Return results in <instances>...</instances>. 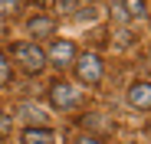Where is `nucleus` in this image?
I'll return each mask as SVG.
<instances>
[{"label":"nucleus","mask_w":151,"mask_h":144,"mask_svg":"<svg viewBox=\"0 0 151 144\" xmlns=\"http://www.w3.org/2000/svg\"><path fill=\"white\" fill-rule=\"evenodd\" d=\"M46 59L53 62V66H72V62H76V46H72L69 39H56V43L46 49Z\"/></svg>","instance_id":"4"},{"label":"nucleus","mask_w":151,"mask_h":144,"mask_svg":"<svg viewBox=\"0 0 151 144\" xmlns=\"http://www.w3.org/2000/svg\"><path fill=\"white\" fill-rule=\"evenodd\" d=\"M79 16H82V20H92V16H95V7H86V10L79 13Z\"/></svg>","instance_id":"13"},{"label":"nucleus","mask_w":151,"mask_h":144,"mask_svg":"<svg viewBox=\"0 0 151 144\" xmlns=\"http://www.w3.org/2000/svg\"><path fill=\"white\" fill-rule=\"evenodd\" d=\"M122 10L128 13V16H141V13H145V0H125Z\"/></svg>","instance_id":"9"},{"label":"nucleus","mask_w":151,"mask_h":144,"mask_svg":"<svg viewBox=\"0 0 151 144\" xmlns=\"http://www.w3.org/2000/svg\"><path fill=\"white\" fill-rule=\"evenodd\" d=\"M128 105L135 111H151V82H135L128 88Z\"/></svg>","instance_id":"5"},{"label":"nucleus","mask_w":151,"mask_h":144,"mask_svg":"<svg viewBox=\"0 0 151 144\" xmlns=\"http://www.w3.org/2000/svg\"><path fill=\"white\" fill-rule=\"evenodd\" d=\"M56 7H59V13H72V7H76V0H59Z\"/></svg>","instance_id":"12"},{"label":"nucleus","mask_w":151,"mask_h":144,"mask_svg":"<svg viewBox=\"0 0 151 144\" xmlns=\"http://www.w3.org/2000/svg\"><path fill=\"white\" fill-rule=\"evenodd\" d=\"M53 26H56V23L49 20V16H33V20H30V33H33V36H49Z\"/></svg>","instance_id":"7"},{"label":"nucleus","mask_w":151,"mask_h":144,"mask_svg":"<svg viewBox=\"0 0 151 144\" xmlns=\"http://www.w3.org/2000/svg\"><path fill=\"white\" fill-rule=\"evenodd\" d=\"M49 102H53V108H72L79 102V88L69 82H53L49 85Z\"/></svg>","instance_id":"3"},{"label":"nucleus","mask_w":151,"mask_h":144,"mask_svg":"<svg viewBox=\"0 0 151 144\" xmlns=\"http://www.w3.org/2000/svg\"><path fill=\"white\" fill-rule=\"evenodd\" d=\"M79 144H102V141H95V138H82Z\"/></svg>","instance_id":"14"},{"label":"nucleus","mask_w":151,"mask_h":144,"mask_svg":"<svg viewBox=\"0 0 151 144\" xmlns=\"http://www.w3.org/2000/svg\"><path fill=\"white\" fill-rule=\"evenodd\" d=\"M20 118H23V121H30V125H40V128H43L46 111H43V108H36V105H23V108H20Z\"/></svg>","instance_id":"8"},{"label":"nucleus","mask_w":151,"mask_h":144,"mask_svg":"<svg viewBox=\"0 0 151 144\" xmlns=\"http://www.w3.org/2000/svg\"><path fill=\"white\" fill-rule=\"evenodd\" d=\"M10 128H13V115H0V134H10Z\"/></svg>","instance_id":"10"},{"label":"nucleus","mask_w":151,"mask_h":144,"mask_svg":"<svg viewBox=\"0 0 151 144\" xmlns=\"http://www.w3.org/2000/svg\"><path fill=\"white\" fill-rule=\"evenodd\" d=\"M10 79V62H7V56L0 53V82H7Z\"/></svg>","instance_id":"11"},{"label":"nucleus","mask_w":151,"mask_h":144,"mask_svg":"<svg viewBox=\"0 0 151 144\" xmlns=\"http://www.w3.org/2000/svg\"><path fill=\"white\" fill-rule=\"evenodd\" d=\"M76 79L82 85H99L102 82V59L95 53H86V56H76Z\"/></svg>","instance_id":"1"},{"label":"nucleus","mask_w":151,"mask_h":144,"mask_svg":"<svg viewBox=\"0 0 151 144\" xmlns=\"http://www.w3.org/2000/svg\"><path fill=\"white\" fill-rule=\"evenodd\" d=\"M23 144H53V131H46V128H27V131H23Z\"/></svg>","instance_id":"6"},{"label":"nucleus","mask_w":151,"mask_h":144,"mask_svg":"<svg viewBox=\"0 0 151 144\" xmlns=\"http://www.w3.org/2000/svg\"><path fill=\"white\" fill-rule=\"evenodd\" d=\"M13 59L27 69V72H40V69L46 66V53L40 49L36 43H17V46H13Z\"/></svg>","instance_id":"2"}]
</instances>
